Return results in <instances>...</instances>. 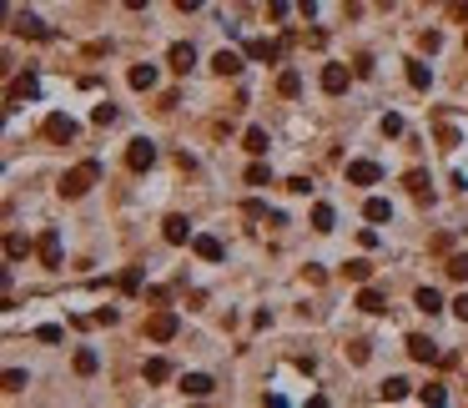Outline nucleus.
I'll list each match as a JSON object with an SVG mask.
<instances>
[{
	"label": "nucleus",
	"instance_id": "f257e3e1",
	"mask_svg": "<svg viewBox=\"0 0 468 408\" xmlns=\"http://www.w3.org/2000/svg\"><path fill=\"white\" fill-rule=\"evenodd\" d=\"M101 182V162H81V166H71L66 177H60V197H86V191Z\"/></svg>",
	"mask_w": 468,
	"mask_h": 408
},
{
	"label": "nucleus",
	"instance_id": "f03ea898",
	"mask_svg": "<svg viewBox=\"0 0 468 408\" xmlns=\"http://www.w3.org/2000/svg\"><path fill=\"white\" fill-rule=\"evenodd\" d=\"M177 328H181V317H177L172 308H156L152 317H146V338H152V343H172Z\"/></svg>",
	"mask_w": 468,
	"mask_h": 408
},
{
	"label": "nucleus",
	"instance_id": "7ed1b4c3",
	"mask_svg": "<svg viewBox=\"0 0 468 408\" xmlns=\"http://www.w3.org/2000/svg\"><path fill=\"white\" fill-rule=\"evenodd\" d=\"M126 166H131V171H152L156 166V146L146 141V136H136L131 146H126Z\"/></svg>",
	"mask_w": 468,
	"mask_h": 408
},
{
	"label": "nucleus",
	"instance_id": "20e7f679",
	"mask_svg": "<svg viewBox=\"0 0 468 408\" xmlns=\"http://www.w3.org/2000/svg\"><path fill=\"white\" fill-rule=\"evenodd\" d=\"M15 36H26V40H56V31L46 26V20H35V15H15Z\"/></svg>",
	"mask_w": 468,
	"mask_h": 408
},
{
	"label": "nucleus",
	"instance_id": "39448f33",
	"mask_svg": "<svg viewBox=\"0 0 468 408\" xmlns=\"http://www.w3.org/2000/svg\"><path fill=\"white\" fill-rule=\"evenodd\" d=\"M161 237L172 242V247H186L191 237H197V232H191V222H186L181 212H177V217H166V222H161Z\"/></svg>",
	"mask_w": 468,
	"mask_h": 408
},
{
	"label": "nucleus",
	"instance_id": "423d86ee",
	"mask_svg": "<svg viewBox=\"0 0 468 408\" xmlns=\"http://www.w3.org/2000/svg\"><path fill=\"white\" fill-rule=\"evenodd\" d=\"M35 257H40L46 267H60V232H56V227H46V232H40V242H35Z\"/></svg>",
	"mask_w": 468,
	"mask_h": 408
},
{
	"label": "nucleus",
	"instance_id": "0eeeda50",
	"mask_svg": "<svg viewBox=\"0 0 468 408\" xmlns=\"http://www.w3.org/2000/svg\"><path fill=\"white\" fill-rule=\"evenodd\" d=\"M353 76H357V71H348V66H337V61H332V66H323V91H328V96H343Z\"/></svg>",
	"mask_w": 468,
	"mask_h": 408
},
{
	"label": "nucleus",
	"instance_id": "6e6552de",
	"mask_svg": "<svg viewBox=\"0 0 468 408\" xmlns=\"http://www.w3.org/2000/svg\"><path fill=\"white\" fill-rule=\"evenodd\" d=\"M191 252H197L202 262H222V257H227L222 237H211V232H202V237H191Z\"/></svg>",
	"mask_w": 468,
	"mask_h": 408
},
{
	"label": "nucleus",
	"instance_id": "1a4fd4ad",
	"mask_svg": "<svg viewBox=\"0 0 468 408\" xmlns=\"http://www.w3.org/2000/svg\"><path fill=\"white\" fill-rule=\"evenodd\" d=\"M408 358H418V363H443L438 343H433V338H423V333H413V338H408Z\"/></svg>",
	"mask_w": 468,
	"mask_h": 408
},
{
	"label": "nucleus",
	"instance_id": "9d476101",
	"mask_svg": "<svg viewBox=\"0 0 468 408\" xmlns=\"http://www.w3.org/2000/svg\"><path fill=\"white\" fill-rule=\"evenodd\" d=\"M166 61H172V71H177V76H186L191 66H197V51H191V40H177V46L166 51Z\"/></svg>",
	"mask_w": 468,
	"mask_h": 408
},
{
	"label": "nucleus",
	"instance_id": "9b49d317",
	"mask_svg": "<svg viewBox=\"0 0 468 408\" xmlns=\"http://www.w3.org/2000/svg\"><path fill=\"white\" fill-rule=\"evenodd\" d=\"M76 132H81V126H76L71 116H60V111L46 116V136H51V141H76Z\"/></svg>",
	"mask_w": 468,
	"mask_h": 408
},
{
	"label": "nucleus",
	"instance_id": "f8f14e48",
	"mask_svg": "<svg viewBox=\"0 0 468 408\" xmlns=\"http://www.w3.org/2000/svg\"><path fill=\"white\" fill-rule=\"evenodd\" d=\"M378 177H382L378 162H348V182H353V187H373Z\"/></svg>",
	"mask_w": 468,
	"mask_h": 408
},
{
	"label": "nucleus",
	"instance_id": "ddd939ff",
	"mask_svg": "<svg viewBox=\"0 0 468 408\" xmlns=\"http://www.w3.org/2000/svg\"><path fill=\"white\" fill-rule=\"evenodd\" d=\"M126 86H131V91H152V86H156V66H152V61L131 66V71H126Z\"/></svg>",
	"mask_w": 468,
	"mask_h": 408
},
{
	"label": "nucleus",
	"instance_id": "4468645a",
	"mask_svg": "<svg viewBox=\"0 0 468 408\" xmlns=\"http://www.w3.org/2000/svg\"><path fill=\"white\" fill-rule=\"evenodd\" d=\"M211 71H217L222 81L227 76H242V56L237 51H217V56H211Z\"/></svg>",
	"mask_w": 468,
	"mask_h": 408
},
{
	"label": "nucleus",
	"instance_id": "2eb2a0df",
	"mask_svg": "<svg viewBox=\"0 0 468 408\" xmlns=\"http://www.w3.org/2000/svg\"><path fill=\"white\" fill-rule=\"evenodd\" d=\"M211 389H217V383H211L207 373H186V378H181V393H186V398H207Z\"/></svg>",
	"mask_w": 468,
	"mask_h": 408
},
{
	"label": "nucleus",
	"instance_id": "dca6fc26",
	"mask_svg": "<svg viewBox=\"0 0 468 408\" xmlns=\"http://www.w3.org/2000/svg\"><path fill=\"white\" fill-rule=\"evenodd\" d=\"M357 308H363V313H373V317H378V313H388V297H382L378 288H368V283H363V292H357Z\"/></svg>",
	"mask_w": 468,
	"mask_h": 408
},
{
	"label": "nucleus",
	"instance_id": "f3484780",
	"mask_svg": "<svg viewBox=\"0 0 468 408\" xmlns=\"http://www.w3.org/2000/svg\"><path fill=\"white\" fill-rule=\"evenodd\" d=\"M35 91H40V81H35L31 71H26V76H15V81H10V106H20V101L35 96Z\"/></svg>",
	"mask_w": 468,
	"mask_h": 408
},
{
	"label": "nucleus",
	"instance_id": "a211bd4d",
	"mask_svg": "<svg viewBox=\"0 0 468 408\" xmlns=\"http://www.w3.org/2000/svg\"><path fill=\"white\" fill-rule=\"evenodd\" d=\"M247 56H252V61H267V66H272V61L282 56V46H277V40H247Z\"/></svg>",
	"mask_w": 468,
	"mask_h": 408
},
{
	"label": "nucleus",
	"instance_id": "6ab92c4d",
	"mask_svg": "<svg viewBox=\"0 0 468 408\" xmlns=\"http://www.w3.org/2000/svg\"><path fill=\"white\" fill-rule=\"evenodd\" d=\"M403 182H408V191H413L418 202H433V187H428V171H418V166H413V171H408V177H403Z\"/></svg>",
	"mask_w": 468,
	"mask_h": 408
},
{
	"label": "nucleus",
	"instance_id": "aec40b11",
	"mask_svg": "<svg viewBox=\"0 0 468 408\" xmlns=\"http://www.w3.org/2000/svg\"><path fill=\"white\" fill-rule=\"evenodd\" d=\"M408 393H413V383H408V378H388V383L378 389L382 403H398V398H408Z\"/></svg>",
	"mask_w": 468,
	"mask_h": 408
},
{
	"label": "nucleus",
	"instance_id": "412c9836",
	"mask_svg": "<svg viewBox=\"0 0 468 408\" xmlns=\"http://www.w3.org/2000/svg\"><path fill=\"white\" fill-rule=\"evenodd\" d=\"M413 308H418V313H428V317H433V313H443V297H438V292H433V288H418V292H413Z\"/></svg>",
	"mask_w": 468,
	"mask_h": 408
},
{
	"label": "nucleus",
	"instance_id": "4be33fe9",
	"mask_svg": "<svg viewBox=\"0 0 468 408\" xmlns=\"http://www.w3.org/2000/svg\"><path fill=\"white\" fill-rule=\"evenodd\" d=\"M408 86H413V91H428V86H433V71L423 66V61H408Z\"/></svg>",
	"mask_w": 468,
	"mask_h": 408
},
{
	"label": "nucleus",
	"instance_id": "5701e85b",
	"mask_svg": "<svg viewBox=\"0 0 468 408\" xmlns=\"http://www.w3.org/2000/svg\"><path fill=\"white\" fill-rule=\"evenodd\" d=\"M363 217H368V222H388V217H393V202H388V197H368Z\"/></svg>",
	"mask_w": 468,
	"mask_h": 408
},
{
	"label": "nucleus",
	"instance_id": "b1692460",
	"mask_svg": "<svg viewBox=\"0 0 468 408\" xmlns=\"http://www.w3.org/2000/svg\"><path fill=\"white\" fill-rule=\"evenodd\" d=\"M6 257H10V262L31 257V237H20V232H6Z\"/></svg>",
	"mask_w": 468,
	"mask_h": 408
},
{
	"label": "nucleus",
	"instance_id": "393cba45",
	"mask_svg": "<svg viewBox=\"0 0 468 408\" xmlns=\"http://www.w3.org/2000/svg\"><path fill=\"white\" fill-rule=\"evenodd\" d=\"M332 222H337V212H332L328 202H317V207H312V232H332Z\"/></svg>",
	"mask_w": 468,
	"mask_h": 408
},
{
	"label": "nucleus",
	"instance_id": "a878e982",
	"mask_svg": "<svg viewBox=\"0 0 468 408\" xmlns=\"http://www.w3.org/2000/svg\"><path fill=\"white\" fill-rule=\"evenodd\" d=\"M172 378V363L166 358H146V383H166Z\"/></svg>",
	"mask_w": 468,
	"mask_h": 408
},
{
	"label": "nucleus",
	"instance_id": "bb28decb",
	"mask_svg": "<svg viewBox=\"0 0 468 408\" xmlns=\"http://www.w3.org/2000/svg\"><path fill=\"white\" fill-rule=\"evenodd\" d=\"M277 91H282V96H287V101H292V96H297V91H302V76H297V71H292V66H287V71H282V76H277Z\"/></svg>",
	"mask_w": 468,
	"mask_h": 408
},
{
	"label": "nucleus",
	"instance_id": "cd10ccee",
	"mask_svg": "<svg viewBox=\"0 0 468 408\" xmlns=\"http://www.w3.org/2000/svg\"><path fill=\"white\" fill-rule=\"evenodd\" d=\"M443 272H449L453 283H463V277H468V252H453L449 262H443Z\"/></svg>",
	"mask_w": 468,
	"mask_h": 408
},
{
	"label": "nucleus",
	"instance_id": "c85d7f7f",
	"mask_svg": "<svg viewBox=\"0 0 468 408\" xmlns=\"http://www.w3.org/2000/svg\"><path fill=\"white\" fill-rule=\"evenodd\" d=\"M242 141H247V152H252V157H262V152H267V132H262V126H247V136H242Z\"/></svg>",
	"mask_w": 468,
	"mask_h": 408
},
{
	"label": "nucleus",
	"instance_id": "c756f323",
	"mask_svg": "<svg viewBox=\"0 0 468 408\" xmlns=\"http://www.w3.org/2000/svg\"><path fill=\"white\" fill-rule=\"evenodd\" d=\"M343 272L353 277V283H368V277H373V262H368V257H353V262H348Z\"/></svg>",
	"mask_w": 468,
	"mask_h": 408
},
{
	"label": "nucleus",
	"instance_id": "7c9ffc66",
	"mask_svg": "<svg viewBox=\"0 0 468 408\" xmlns=\"http://www.w3.org/2000/svg\"><path fill=\"white\" fill-rule=\"evenodd\" d=\"M96 368H101V358H96L91 348H81V353H76V373H81V378H91Z\"/></svg>",
	"mask_w": 468,
	"mask_h": 408
},
{
	"label": "nucleus",
	"instance_id": "2f4dec72",
	"mask_svg": "<svg viewBox=\"0 0 468 408\" xmlns=\"http://www.w3.org/2000/svg\"><path fill=\"white\" fill-rule=\"evenodd\" d=\"M267 182H272V171H267L262 162H252V166H247V187H267Z\"/></svg>",
	"mask_w": 468,
	"mask_h": 408
},
{
	"label": "nucleus",
	"instance_id": "473e14b6",
	"mask_svg": "<svg viewBox=\"0 0 468 408\" xmlns=\"http://www.w3.org/2000/svg\"><path fill=\"white\" fill-rule=\"evenodd\" d=\"M116 283H121V292H141V267H126Z\"/></svg>",
	"mask_w": 468,
	"mask_h": 408
},
{
	"label": "nucleus",
	"instance_id": "72a5a7b5",
	"mask_svg": "<svg viewBox=\"0 0 468 408\" xmlns=\"http://www.w3.org/2000/svg\"><path fill=\"white\" fill-rule=\"evenodd\" d=\"M116 116H121V111H116V106H111V101H101V106H96V111H91V121H96V126H111Z\"/></svg>",
	"mask_w": 468,
	"mask_h": 408
},
{
	"label": "nucleus",
	"instance_id": "f704fd0d",
	"mask_svg": "<svg viewBox=\"0 0 468 408\" xmlns=\"http://www.w3.org/2000/svg\"><path fill=\"white\" fill-rule=\"evenodd\" d=\"M418 398L423 403H449V389H443V383H428V389H418Z\"/></svg>",
	"mask_w": 468,
	"mask_h": 408
},
{
	"label": "nucleus",
	"instance_id": "c9c22d12",
	"mask_svg": "<svg viewBox=\"0 0 468 408\" xmlns=\"http://www.w3.org/2000/svg\"><path fill=\"white\" fill-rule=\"evenodd\" d=\"M418 46L433 56V51H443V36H438V31H423V36H418Z\"/></svg>",
	"mask_w": 468,
	"mask_h": 408
},
{
	"label": "nucleus",
	"instance_id": "e433bc0d",
	"mask_svg": "<svg viewBox=\"0 0 468 408\" xmlns=\"http://www.w3.org/2000/svg\"><path fill=\"white\" fill-rule=\"evenodd\" d=\"M382 136H403V116H398V111L382 116Z\"/></svg>",
	"mask_w": 468,
	"mask_h": 408
},
{
	"label": "nucleus",
	"instance_id": "4c0bfd02",
	"mask_svg": "<svg viewBox=\"0 0 468 408\" xmlns=\"http://www.w3.org/2000/svg\"><path fill=\"white\" fill-rule=\"evenodd\" d=\"M35 338H40V343H60V338H66V328H56V323H46V328H35Z\"/></svg>",
	"mask_w": 468,
	"mask_h": 408
},
{
	"label": "nucleus",
	"instance_id": "58836bf2",
	"mask_svg": "<svg viewBox=\"0 0 468 408\" xmlns=\"http://www.w3.org/2000/svg\"><path fill=\"white\" fill-rule=\"evenodd\" d=\"M368 353H373V343H363V338H357L353 348H348V358H353V363H368Z\"/></svg>",
	"mask_w": 468,
	"mask_h": 408
},
{
	"label": "nucleus",
	"instance_id": "ea45409f",
	"mask_svg": "<svg viewBox=\"0 0 468 408\" xmlns=\"http://www.w3.org/2000/svg\"><path fill=\"white\" fill-rule=\"evenodd\" d=\"M6 389L20 393V389H26V373H20V368H6Z\"/></svg>",
	"mask_w": 468,
	"mask_h": 408
},
{
	"label": "nucleus",
	"instance_id": "a19ab883",
	"mask_svg": "<svg viewBox=\"0 0 468 408\" xmlns=\"http://www.w3.org/2000/svg\"><path fill=\"white\" fill-rule=\"evenodd\" d=\"M116 317H121L116 308H96V313H91V323H106V328H111V323H116Z\"/></svg>",
	"mask_w": 468,
	"mask_h": 408
},
{
	"label": "nucleus",
	"instance_id": "79ce46f5",
	"mask_svg": "<svg viewBox=\"0 0 468 408\" xmlns=\"http://www.w3.org/2000/svg\"><path fill=\"white\" fill-rule=\"evenodd\" d=\"M287 6H292V0H267V10H272V20H287Z\"/></svg>",
	"mask_w": 468,
	"mask_h": 408
},
{
	"label": "nucleus",
	"instance_id": "37998d69",
	"mask_svg": "<svg viewBox=\"0 0 468 408\" xmlns=\"http://www.w3.org/2000/svg\"><path fill=\"white\" fill-rule=\"evenodd\" d=\"M453 317H458V323H468V292H463V297H453Z\"/></svg>",
	"mask_w": 468,
	"mask_h": 408
},
{
	"label": "nucleus",
	"instance_id": "c03bdc74",
	"mask_svg": "<svg viewBox=\"0 0 468 408\" xmlns=\"http://www.w3.org/2000/svg\"><path fill=\"white\" fill-rule=\"evenodd\" d=\"M177 10H186V15H191V10H202V0H177Z\"/></svg>",
	"mask_w": 468,
	"mask_h": 408
},
{
	"label": "nucleus",
	"instance_id": "a18cd8bd",
	"mask_svg": "<svg viewBox=\"0 0 468 408\" xmlns=\"http://www.w3.org/2000/svg\"><path fill=\"white\" fill-rule=\"evenodd\" d=\"M121 6H126V10H146L152 0H121Z\"/></svg>",
	"mask_w": 468,
	"mask_h": 408
}]
</instances>
